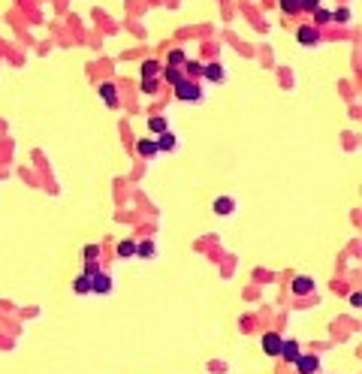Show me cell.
I'll list each match as a JSON object with an SVG mask.
<instances>
[{"instance_id":"1","label":"cell","mask_w":362,"mask_h":374,"mask_svg":"<svg viewBox=\"0 0 362 374\" xmlns=\"http://www.w3.org/2000/svg\"><path fill=\"white\" fill-rule=\"evenodd\" d=\"M175 97L184 100V103H199V100H202V88H199L193 79H181V82L175 85Z\"/></svg>"},{"instance_id":"2","label":"cell","mask_w":362,"mask_h":374,"mask_svg":"<svg viewBox=\"0 0 362 374\" xmlns=\"http://www.w3.org/2000/svg\"><path fill=\"white\" fill-rule=\"evenodd\" d=\"M91 293H100V296L112 293V275H106V272L91 275Z\"/></svg>"},{"instance_id":"3","label":"cell","mask_w":362,"mask_h":374,"mask_svg":"<svg viewBox=\"0 0 362 374\" xmlns=\"http://www.w3.org/2000/svg\"><path fill=\"white\" fill-rule=\"evenodd\" d=\"M296 39H299L302 45H317V42H320V30H317L314 24H302V27L296 30Z\"/></svg>"},{"instance_id":"4","label":"cell","mask_w":362,"mask_h":374,"mask_svg":"<svg viewBox=\"0 0 362 374\" xmlns=\"http://www.w3.org/2000/svg\"><path fill=\"white\" fill-rule=\"evenodd\" d=\"M281 344H284V338L278 332H266L263 335V353L266 356H278L281 353Z\"/></svg>"},{"instance_id":"5","label":"cell","mask_w":362,"mask_h":374,"mask_svg":"<svg viewBox=\"0 0 362 374\" xmlns=\"http://www.w3.org/2000/svg\"><path fill=\"white\" fill-rule=\"evenodd\" d=\"M296 371L299 374H317L320 371V359H317V356H299V359H296Z\"/></svg>"},{"instance_id":"6","label":"cell","mask_w":362,"mask_h":374,"mask_svg":"<svg viewBox=\"0 0 362 374\" xmlns=\"http://www.w3.org/2000/svg\"><path fill=\"white\" fill-rule=\"evenodd\" d=\"M278 356H281L284 362L296 365V359H299L302 353H299V344H296V341H284V344H281V353H278Z\"/></svg>"},{"instance_id":"7","label":"cell","mask_w":362,"mask_h":374,"mask_svg":"<svg viewBox=\"0 0 362 374\" xmlns=\"http://www.w3.org/2000/svg\"><path fill=\"white\" fill-rule=\"evenodd\" d=\"M100 97H103L106 106H112V109L118 106V88H115L112 82H103V85H100Z\"/></svg>"},{"instance_id":"8","label":"cell","mask_w":362,"mask_h":374,"mask_svg":"<svg viewBox=\"0 0 362 374\" xmlns=\"http://www.w3.org/2000/svg\"><path fill=\"white\" fill-rule=\"evenodd\" d=\"M211 208H214V214L227 217V214H233V208H236V199H230V196H218Z\"/></svg>"},{"instance_id":"9","label":"cell","mask_w":362,"mask_h":374,"mask_svg":"<svg viewBox=\"0 0 362 374\" xmlns=\"http://www.w3.org/2000/svg\"><path fill=\"white\" fill-rule=\"evenodd\" d=\"M314 290V281L308 278V275H299V278H293V293L296 296H308Z\"/></svg>"},{"instance_id":"10","label":"cell","mask_w":362,"mask_h":374,"mask_svg":"<svg viewBox=\"0 0 362 374\" xmlns=\"http://www.w3.org/2000/svg\"><path fill=\"white\" fill-rule=\"evenodd\" d=\"M160 72H163L160 60H145L142 63V79H160Z\"/></svg>"},{"instance_id":"11","label":"cell","mask_w":362,"mask_h":374,"mask_svg":"<svg viewBox=\"0 0 362 374\" xmlns=\"http://www.w3.org/2000/svg\"><path fill=\"white\" fill-rule=\"evenodd\" d=\"M136 151H139L142 157H154L160 148H157V139H139V142H136Z\"/></svg>"},{"instance_id":"12","label":"cell","mask_w":362,"mask_h":374,"mask_svg":"<svg viewBox=\"0 0 362 374\" xmlns=\"http://www.w3.org/2000/svg\"><path fill=\"white\" fill-rule=\"evenodd\" d=\"M202 69H205V63H199V60H184V79H199L202 76Z\"/></svg>"},{"instance_id":"13","label":"cell","mask_w":362,"mask_h":374,"mask_svg":"<svg viewBox=\"0 0 362 374\" xmlns=\"http://www.w3.org/2000/svg\"><path fill=\"white\" fill-rule=\"evenodd\" d=\"M160 76H163V82H169L172 88H175V85H178V82L184 79V72H181V66H163V72H160Z\"/></svg>"},{"instance_id":"14","label":"cell","mask_w":362,"mask_h":374,"mask_svg":"<svg viewBox=\"0 0 362 374\" xmlns=\"http://www.w3.org/2000/svg\"><path fill=\"white\" fill-rule=\"evenodd\" d=\"M175 145H178V136H175V133H169V130H166V133H160V136H157V148H160V151H172Z\"/></svg>"},{"instance_id":"15","label":"cell","mask_w":362,"mask_h":374,"mask_svg":"<svg viewBox=\"0 0 362 374\" xmlns=\"http://www.w3.org/2000/svg\"><path fill=\"white\" fill-rule=\"evenodd\" d=\"M202 76H205L208 82H224V66H221V63H205Z\"/></svg>"},{"instance_id":"16","label":"cell","mask_w":362,"mask_h":374,"mask_svg":"<svg viewBox=\"0 0 362 374\" xmlns=\"http://www.w3.org/2000/svg\"><path fill=\"white\" fill-rule=\"evenodd\" d=\"M73 293H79V296H85V293H91V275H79L76 278V284H73Z\"/></svg>"},{"instance_id":"17","label":"cell","mask_w":362,"mask_h":374,"mask_svg":"<svg viewBox=\"0 0 362 374\" xmlns=\"http://www.w3.org/2000/svg\"><path fill=\"white\" fill-rule=\"evenodd\" d=\"M184 60H187L184 48H172V51H169V57H166V63H169V66H184Z\"/></svg>"},{"instance_id":"18","label":"cell","mask_w":362,"mask_h":374,"mask_svg":"<svg viewBox=\"0 0 362 374\" xmlns=\"http://www.w3.org/2000/svg\"><path fill=\"white\" fill-rule=\"evenodd\" d=\"M133 254H136V242H133V239L118 242V257H124V260H127V257H133Z\"/></svg>"},{"instance_id":"19","label":"cell","mask_w":362,"mask_h":374,"mask_svg":"<svg viewBox=\"0 0 362 374\" xmlns=\"http://www.w3.org/2000/svg\"><path fill=\"white\" fill-rule=\"evenodd\" d=\"M148 127H151V133H166V118H160V115H154V118H148Z\"/></svg>"},{"instance_id":"20","label":"cell","mask_w":362,"mask_h":374,"mask_svg":"<svg viewBox=\"0 0 362 374\" xmlns=\"http://www.w3.org/2000/svg\"><path fill=\"white\" fill-rule=\"evenodd\" d=\"M350 18H353V15H350L347 6H341L338 12H332V21H338V24H350Z\"/></svg>"},{"instance_id":"21","label":"cell","mask_w":362,"mask_h":374,"mask_svg":"<svg viewBox=\"0 0 362 374\" xmlns=\"http://www.w3.org/2000/svg\"><path fill=\"white\" fill-rule=\"evenodd\" d=\"M326 21H332V12L329 9H314V27H320Z\"/></svg>"},{"instance_id":"22","label":"cell","mask_w":362,"mask_h":374,"mask_svg":"<svg viewBox=\"0 0 362 374\" xmlns=\"http://www.w3.org/2000/svg\"><path fill=\"white\" fill-rule=\"evenodd\" d=\"M136 254H139L142 260H148V257L154 254V245H151V242H142V245H136Z\"/></svg>"},{"instance_id":"23","label":"cell","mask_w":362,"mask_h":374,"mask_svg":"<svg viewBox=\"0 0 362 374\" xmlns=\"http://www.w3.org/2000/svg\"><path fill=\"white\" fill-rule=\"evenodd\" d=\"M157 85H160V79H142V91H145V94H154Z\"/></svg>"},{"instance_id":"24","label":"cell","mask_w":362,"mask_h":374,"mask_svg":"<svg viewBox=\"0 0 362 374\" xmlns=\"http://www.w3.org/2000/svg\"><path fill=\"white\" fill-rule=\"evenodd\" d=\"M284 12H299V0H278Z\"/></svg>"},{"instance_id":"25","label":"cell","mask_w":362,"mask_h":374,"mask_svg":"<svg viewBox=\"0 0 362 374\" xmlns=\"http://www.w3.org/2000/svg\"><path fill=\"white\" fill-rule=\"evenodd\" d=\"M299 9H305V12H314V9H320V0H299Z\"/></svg>"},{"instance_id":"26","label":"cell","mask_w":362,"mask_h":374,"mask_svg":"<svg viewBox=\"0 0 362 374\" xmlns=\"http://www.w3.org/2000/svg\"><path fill=\"white\" fill-rule=\"evenodd\" d=\"M97 257H100V248H97V245H88V248H85V260L91 263V260H97Z\"/></svg>"},{"instance_id":"27","label":"cell","mask_w":362,"mask_h":374,"mask_svg":"<svg viewBox=\"0 0 362 374\" xmlns=\"http://www.w3.org/2000/svg\"><path fill=\"white\" fill-rule=\"evenodd\" d=\"M97 272H100V269H97V263H94V260H91V263H88V266H85V275H97Z\"/></svg>"}]
</instances>
